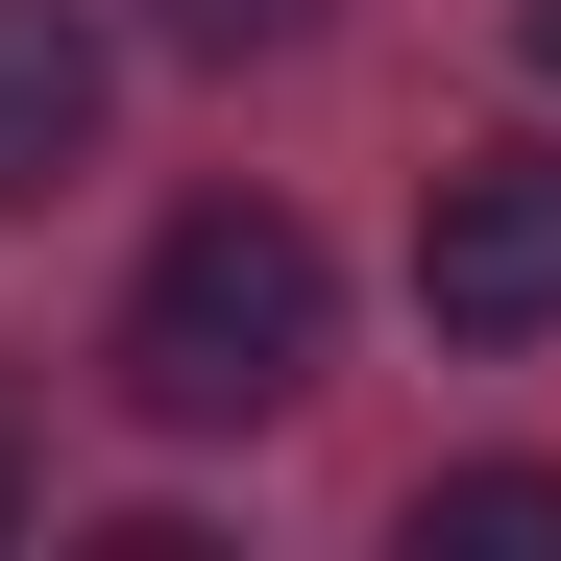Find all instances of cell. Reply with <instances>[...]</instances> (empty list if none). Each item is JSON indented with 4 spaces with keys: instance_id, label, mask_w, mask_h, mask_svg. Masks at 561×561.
<instances>
[{
    "instance_id": "1",
    "label": "cell",
    "mask_w": 561,
    "mask_h": 561,
    "mask_svg": "<svg viewBox=\"0 0 561 561\" xmlns=\"http://www.w3.org/2000/svg\"><path fill=\"white\" fill-rule=\"evenodd\" d=\"M318 342H342V268L294 196H196L147 268H123V415L147 439H268L318 391Z\"/></svg>"
},
{
    "instance_id": "2",
    "label": "cell",
    "mask_w": 561,
    "mask_h": 561,
    "mask_svg": "<svg viewBox=\"0 0 561 561\" xmlns=\"http://www.w3.org/2000/svg\"><path fill=\"white\" fill-rule=\"evenodd\" d=\"M415 318L439 342H561V147H463L415 196Z\"/></svg>"
},
{
    "instance_id": "3",
    "label": "cell",
    "mask_w": 561,
    "mask_h": 561,
    "mask_svg": "<svg viewBox=\"0 0 561 561\" xmlns=\"http://www.w3.org/2000/svg\"><path fill=\"white\" fill-rule=\"evenodd\" d=\"M99 171V0H0V220Z\"/></svg>"
},
{
    "instance_id": "4",
    "label": "cell",
    "mask_w": 561,
    "mask_h": 561,
    "mask_svg": "<svg viewBox=\"0 0 561 561\" xmlns=\"http://www.w3.org/2000/svg\"><path fill=\"white\" fill-rule=\"evenodd\" d=\"M415 537H561V463H439Z\"/></svg>"
},
{
    "instance_id": "5",
    "label": "cell",
    "mask_w": 561,
    "mask_h": 561,
    "mask_svg": "<svg viewBox=\"0 0 561 561\" xmlns=\"http://www.w3.org/2000/svg\"><path fill=\"white\" fill-rule=\"evenodd\" d=\"M147 25L196 49V73H244V49H318V0H147Z\"/></svg>"
},
{
    "instance_id": "6",
    "label": "cell",
    "mask_w": 561,
    "mask_h": 561,
    "mask_svg": "<svg viewBox=\"0 0 561 561\" xmlns=\"http://www.w3.org/2000/svg\"><path fill=\"white\" fill-rule=\"evenodd\" d=\"M513 49H537V73H561V0H513Z\"/></svg>"
},
{
    "instance_id": "7",
    "label": "cell",
    "mask_w": 561,
    "mask_h": 561,
    "mask_svg": "<svg viewBox=\"0 0 561 561\" xmlns=\"http://www.w3.org/2000/svg\"><path fill=\"white\" fill-rule=\"evenodd\" d=\"M0 537H25V439H0Z\"/></svg>"
}]
</instances>
